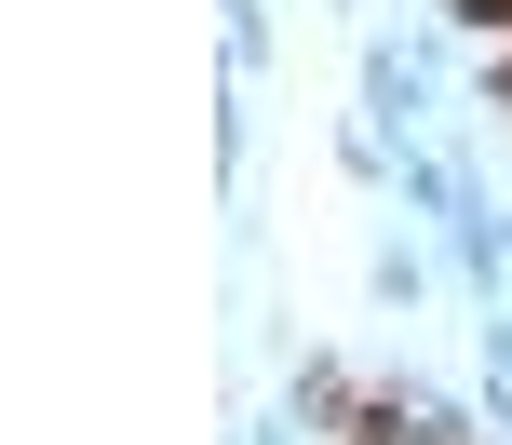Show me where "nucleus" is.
<instances>
[{
	"mask_svg": "<svg viewBox=\"0 0 512 445\" xmlns=\"http://www.w3.org/2000/svg\"><path fill=\"white\" fill-rule=\"evenodd\" d=\"M472 27H512V0H472Z\"/></svg>",
	"mask_w": 512,
	"mask_h": 445,
	"instance_id": "f257e3e1",
	"label": "nucleus"
}]
</instances>
